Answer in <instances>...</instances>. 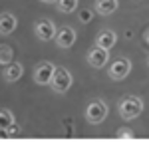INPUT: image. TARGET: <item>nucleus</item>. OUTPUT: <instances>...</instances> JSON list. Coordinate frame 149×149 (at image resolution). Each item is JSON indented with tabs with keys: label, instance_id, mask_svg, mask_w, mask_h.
<instances>
[{
	"label": "nucleus",
	"instance_id": "1",
	"mask_svg": "<svg viewBox=\"0 0 149 149\" xmlns=\"http://www.w3.org/2000/svg\"><path fill=\"white\" fill-rule=\"evenodd\" d=\"M117 111H119V115L123 119H135L143 111V102L139 97H135V95H125L117 103Z\"/></svg>",
	"mask_w": 149,
	"mask_h": 149
},
{
	"label": "nucleus",
	"instance_id": "2",
	"mask_svg": "<svg viewBox=\"0 0 149 149\" xmlns=\"http://www.w3.org/2000/svg\"><path fill=\"white\" fill-rule=\"evenodd\" d=\"M109 113V107L105 105L103 100H92L86 107V121H90L92 125H100Z\"/></svg>",
	"mask_w": 149,
	"mask_h": 149
},
{
	"label": "nucleus",
	"instance_id": "3",
	"mask_svg": "<svg viewBox=\"0 0 149 149\" xmlns=\"http://www.w3.org/2000/svg\"><path fill=\"white\" fill-rule=\"evenodd\" d=\"M72 81H74V78H72V74H70L68 68H56L50 86H52V90L56 93H66L70 88H72Z\"/></svg>",
	"mask_w": 149,
	"mask_h": 149
},
{
	"label": "nucleus",
	"instance_id": "4",
	"mask_svg": "<svg viewBox=\"0 0 149 149\" xmlns=\"http://www.w3.org/2000/svg\"><path fill=\"white\" fill-rule=\"evenodd\" d=\"M129 72H131V62L127 58H117V60H113L109 64L107 76H109V80H113V81H121L129 76Z\"/></svg>",
	"mask_w": 149,
	"mask_h": 149
},
{
	"label": "nucleus",
	"instance_id": "5",
	"mask_svg": "<svg viewBox=\"0 0 149 149\" xmlns=\"http://www.w3.org/2000/svg\"><path fill=\"white\" fill-rule=\"evenodd\" d=\"M34 34H36V38H38L40 42H50V40L56 38L58 28L50 18H40V20L34 24Z\"/></svg>",
	"mask_w": 149,
	"mask_h": 149
},
{
	"label": "nucleus",
	"instance_id": "6",
	"mask_svg": "<svg viewBox=\"0 0 149 149\" xmlns=\"http://www.w3.org/2000/svg\"><path fill=\"white\" fill-rule=\"evenodd\" d=\"M54 72H56V66L52 64V62H40L38 66L34 68V81L38 86H46L52 81V76H54Z\"/></svg>",
	"mask_w": 149,
	"mask_h": 149
},
{
	"label": "nucleus",
	"instance_id": "7",
	"mask_svg": "<svg viewBox=\"0 0 149 149\" xmlns=\"http://www.w3.org/2000/svg\"><path fill=\"white\" fill-rule=\"evenodd\" d=\"M76 38H78V34H76V30L72 26H62L56 34V44L62 50H68V48H72L76 44Z\"/></svg>",
	"mask_w": 149,
	"mask_h": 149
},
{
	"label": "nucleus",
	"instance_id": "8",
	"mask_svg": "<svg viewBox=\"0 0 149 149\" xmlns=\"http://www.w3.org/2000/svg\"><path fill=\"white\" fill-rule=\"evenodd\" d=\"M107 62H109V50L93 46L88 52V64L92 68H103V66H107Z\"/></svg>",
	"mask_w": 149,
	"mask_h": 149
},
{
	"label": "nucleus",
	"instance_id": "9",
	"mask_svg": "<svg viewBox=\"0 0 149 149\" xmlns=\"http://www.w3.org/2000/svg\"><path fill=\"white\" fill-rule=\"evenodd\" d=\"M24 74V68L20 62H10L6 66H2V80L12 84V81H18Z\"/></svg>",
	"mask_w": 149,
	"mask_h": 149
},
{
	"label": "nucleus",
	"instance_id": "10",
	"mask_svg": "<svg viewBox=\"0 0 149 149\" xmlns=\"http://www.w3.org/2000/svg\"><path fill=\"white\" fill-rule=\"evenodd\" d=\"M16 26H18V20H16V16H14L12 12L4 10L0 14V32H2V36L12 34V32L16 30Z\"/></svg>",
	"mask_w": 149,
	"mask_h": 149
},
{
	"label": "nucleus",
	"instance_id": "11",
	"mask_svg": "<svg viewBox=\"0 0 149 149\" xmlns=\"http://www.w3.org/2000/svg\"><path fill=\"white\" fill-rule=\"evenodd\" d=\"M117 42V34L113 30H102L100 34L95 36V46L100 48H105V50H111Z\"/></svg>",
	"mask_w": 149,
	"mask_h": 149
},
{
	"label": "nucleus",
	"instance_id": "12",
	"mask_svg": "<svg viewBox=\"0 0 149 149\" xmlns=\"http://www.w3.org/2000/svg\"><path fill=\"white\" fill-rule=\"evenodd\" d=\"M117 0H95V4H93V10L97 12L100 16H109V14H113L117 10Z\"/></svg>",
	"mask_w": 149,
	"mask_h": 149
},
{
	"label": "nucleus",
	"instance_id": "13",
	"mask_svg": "<svg viewBox=\"0 0 149 149\" xmlns=\"http://www.w3.org/2000/svg\"><path fill=\"white\" fill-rule=\"evenodd\" d=\"M14 123H16V119H14L12 111H10V109H6V107H2V109H0V129L6 131V129L12 127Z\"/></svg>",
	"mask_w": 149,
	"mask_h": 149
},
{
	"label": "nucleus",
	"instance_id": "14",
	"mask_svg": "<svg viewBox=\"0 0 149 149\" xmlns=\"http://www.w3.org/2000/svg\"><path fill=\"white\" fill-rule=\"evenodd\" d=\"M58 10L62 14H70V12H76L78 8V0H58Z\"/></svg>",
	"mask_w": 149,
	"mask_h": 149
},
{
	"label": "nucleus",
	"instance_id": "15",
	"mask_svg": "<svg viewBox=\"0 0 149 149\" xmlns=\"http://www.w3.org/2000/svg\"><path fill=\"white\" fill-rule=\"evenodd\" d=\"M12 56H14L12 48L8 46V44H2V48H0V64H2V66L10 64V62H12Z\"/></svg>",
	"mask_w": 149,
	"mask_h": 149
},
{
	"label": "nucleus",
	"instance_id": "16",
	"mask_svg": "<svg viewBox=\"0 0 149 149\" xmlns=\"http://www.w3.org/2000/svg\"><path fill=\"white\" fill-rule=\"evenodd\" d=\"M92 18H93V12L90 10V8H88V10H81V12H80V20H81L84 24H88L90 20H92Z\"/></svg>",
	"mask_w": 149,
	"mask_h": 149
},
{
	"label": "nucleus",
	"instance_id": "17",
	"mask_svg": "<svg viewBox=\"0 0 149 149\" xmlns=\"http://www.w3.org/2000/svg\"><path fill=\"white\" fill-rule=\"evenodd\" d=\"M117 137H123V139H131L133 137V131H131V129H123V127H121V129H117Z\"/></svg>",
	"mask_w": 149,
	"mask_h": 149
},
{
	"label": "nucleus",
	"instance_id": "18",
	"mask_svg": "<svg viewBox=\"0 0 149 149\" xmlns=\"http://www.w3.org/2000/svg\"><path fill=\"white\" fill-rule=\"evenodd\" d=\"M143 42H145V44L149 46V28L145 30V32H143Z\"/></svg>",
	"mask_w": 149,
	"mask_h": 149
},
{
	"label": "nucleus",
	"instance_id": "19",
	"mask_svg": "<svg viewBox=\"0 0 149 149\" xmlns=\"http://www.w3.org/2000/svg\"><path fill=\"white\" fill-rule=\"evenodd\" d=\"M40 2H44V4H54V2H58V0H40Z\"/></svg>",
	"mask_w": 149,
	"mask_h": 149
},
{
	"label": "nucleus",
	"instance_id": "20",
	"mask_svg": "<svg viewBox=\"0 0 149 149\" xmlns=\"http://www.w3.org/2000/svg\"><path fill=\"white\" fill-rule=\"evenodd\" d=\"M147 66H149V56H147Z\"/></svg>",
	"mask_w": 149,
	"mask_h": 149
}]
</instances>
